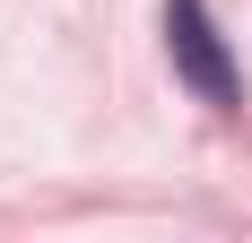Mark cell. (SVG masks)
I'll list each match as a JSON object with an SVG mask.
<instances>
[{"label":"cell","mask_w":252,"mask_h":243,"mask_svg":"<svg viewBox=\"0 0 252 243\" xmlns=\"http://www.w3.org/2000/svg\"><path fill=\"white\" fill-rule=\"evenodd\" d=\"M165 61H174V78L209 104V113H235V104H244V70H235L226 35L209 18V0H165Z\"/></svg>","instance_id":"6da1fadb"}]
</instances>
